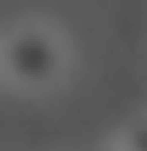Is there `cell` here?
I'll use <instances>...</instances> for the list:
<instances>
[{
	"mask_svg": "<svg viewBox=\"0 0 147 151\" xmlns=\"http://www.w3.org/2000/svg\"><path fill=\"white\" fill-rule=\"evenodd\" d=\"M70 66L66 39L47 23H19L0 35V78L19 93H50Z\"/></svg>",
	"mask_w": 147,
	"mask_h": 151,
	"instance_id": "1",
	"label": "cell"
},
{
	"mask_svg": "<svg viewBox=\"0 0 147 151\" xmlns=\"http://www.w3.org/2000/svg\"><path fill=\"white\" fill-rule=\"evenodd\" d=\"M116 143H120L124 151H147V112L132 116L128 124L120 128V136H116Z\"/></svg>",
	"mask_w": 147,
	"mask_h": 151,
	"instance_id": "2",
	"label": "cell"
},
{
	"mask_svg": "<svg viewBox=\"0 0 147 151\" xmlns=\"http://www.w3.org/2000/svg\"><path fill=\"white\" fill-rule=\"evenodd\" d=\"M97 151H124V147H120V143H116V139H112V143H101Z\"/></svg>",
	"mask_w": 147,
	"mask_h": 151,
	"instance_id": "3",
	"label": "cell"
}]
</instances>
